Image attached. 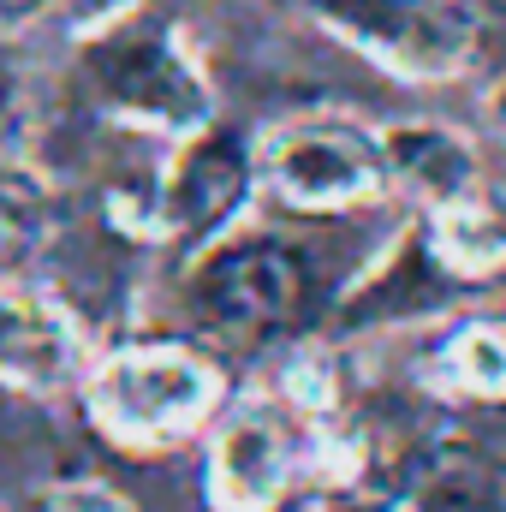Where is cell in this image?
Returning a JSON list of instances; mask_svg holds the SVG:
<instances>
[{
  "instance_id": "obj_10",
  "label": "cell",
  "mask_w": 506,
  "mask_h": 512,
  "mask_svg": "<svg viewBox=\"0 0 506 512\" xmlns=\"http://www.w3.org/2000/svg\"><path fill=\"white\" fill-rule=\"evenodd\" d=\"M435 256L459 274H489L506 262V197H459L435 209Z\"/></svg>"
},
{
  "instance_id": "obj_12",
  "label": "cell",
  "mask_w": 506,
  "mask_h": 512,
  "mask_svg": "<svg viewBox=\"0 0 506 512\" xmlns=\"http://www.w3.org/2000/svg\"><path fill=\"white\" fill-rule=\"evenodd\" d=\"M417 512H501V483L477 459H435L417 489Z\"/></svg>"
},
{
  "instance_id": "obj_3",
  "label": "cell",
  "mask_w": 506,
  "mask_h": 512,
  "mask_svg": "<svg viewBox=\"0 0 506 512\" xmlns=\"http://www.w3.org/2000/svg\"><path fill=\"white\" fill-rule=\"evenodd\" d=\"M340 42L405 78H453L471 66L477 12L465 0H292Z\"/></svg>"
},
{
  "instance_id": "obj_16",
  "label": "cell",
  "mask_w": 506,
  "mask_h": 512,
  "mask_svg": "<svg viewBox=\"0 0 506 512\" xmlns=\"http://www.w3.org/2000/svg\"><path fill=\"white\" fill-rule=\"evenodd\" d=\"M340 512H399V507H381V501H364V507H340Z\"/></svg>"
},
{
  "instance_id": "obj_14",
  "label": "cell",
  "mask_w": 506,
  "mask_h": 512,
  "mask_svg": "<svg viewBox=\"0 0 506 512\" xmlns=\"http://www.w3.org/2000/svg\"><path fill=\"white\" fill-rule=\"evenodd\" d=\"M54 12V0H0V36H18L30 24H42Z\"/></svg>"
},
{
  "instance_id": "obj_7",
  "label": "cell",
  "mask_w": 506,
  "mask_h": 512,
  "mask_svg": "<svg viewBox=\"0 0 506 512\" xmlns=\"http://www.w3.org/2000/svg\"><path fill=\"white\" fill-rule=\"evenodd\" d=\"M251 191V155L239 137L209 131L191 137V149L173 161L167 185H161V227L179 239H203L215 233Z\"/></svg>"
},
{
  "instance_id": "obj_5",
  "label": "cell",
  "mask_w": 506,
  "mask_h": 512,
  "mask_svg": "<svg viewBox=\"0 0 506 512\" xmlns=\"http://www.w3.org/2000/svg\"><path fill=\"white\" fill-rule=\"evenodd\" d=\"M262 179L292 209H346L387 185L381 143L346 120H298L262 143Z\"/></svg>"
},
{
  "instance_id": "obj_8",
  "label": "cell",
  "mask_w": 506,
  "mask_h": 512,
  "mask_svg": "<svg viewBox=\"0 0 506 512\" xmlns=\"http://www.w3.org/2000/svg\"><path fill=\"white\" fill-rule=\"evenodd\" d=\"M72 376H78L72 322L42 298L0 286V382L48 393V387H66Z\"/></svg>"
},
{
  "instance_id": "obj_2",
  "label": "cell",
  "mask_w": 506,
  "mask_h": 512,
  "mask_svg": "<svg viewBox=\"0 0 506 512\" xmlns=\"http://www.w3.org/2000/svg\"><path fill=\"white\" fill-rule=\"evenodd\" d=\"M221 399L215 370L185 346H126L90 376V411L120 441H179Z\"/></svg>"
},
{
  "instance_id": "obj_6",
  "label": "cell",
  "mask_w": 506,
  "mask_h": 512,
  "mask_svg": "<svg viewBox=\"0 0 506 512\" xmlns=\"http://www.w3.org/2000/svg\"><path fill=\"white\" fill-rule=\"evenodd\" d=\"M298 471V435L274 405L239 411L209 453V501L221 512H268Z\"/></svg>"
},
{
  "instance_id": "obj_17",
  "label": "cell",
  "mask_w": 506,
  "mask_h": 512,
  "mask_svg": "<svg viewBox=\"0 0 506 512\" xmlns=\"http://www.w3.org/2000/svg\"><path fill=\"white\" fill-rule=\"evenodd\" d=\"M495 114H501V126H506V78H501V90H495Z\"/></svg>"
},
{
  "instance_id": "obj_4",
  "label": "cell",
  "mask_w": 506,
  "mask_h": 512,
  "mask_svg": "<svg viewBox=\"0 0 506 512\" xmlns=\"http://www.w3.org/2000/svg\"><path fill=\"white\" fill-rule=\"evenodd\" d=\"M304 304V262L280 239H233L191 274V310L233 340H262L286 328Z\"/></svg>"
},
{
  "instance_id": "obj_1",
  "label": "cell",
  "mask_w": 506,
  "mask_h": 512,
  "mask_svg": "<svg viewBox=\"0 0 506 512\" xmlns=\"http://www.w3.org/2000/svg\"><path fill=\"white\" fill-rule=\"evenodd\" d=\"M90 96L114 114H126L137 126H155V131H203L209 120V84L203 72L185 60L179 36L161 30V24H114L102 30L84 60H78Z\"/></svg>"
},
{
  "instance_id": "obj_15",
  "label": "cell",
  "mask_w": 506,
  "mask_h": 512,
  "mask_svg": "<svg viewBox=\"0 0 506 512\" xmlns=\"http://www.w3.org/2000/svg\"><path fill=\"white\" fill-rule=\"evenodd\" d=\"M78 12H90V18H102V12H114V6H126V0H72Z\"/></svg>"
},
{
  "instance_id": "obj_13",
  "label": "cell",
  "mask_w": 506,
  "mask_h": 512,
  "mask_svg": "<svg viewBox=\"0 0 506 512\" xmlns=\"http://www.w3.org/2000/svg\"><path fill=\"white\" fill-rule=\"evenodd\" d=\"M48 512H131V507L102 483H66V489H54Z\"/></svg>"
},
{
  "instance_id": "obj_9",
  "label": "cell",
  "mask_w": 506,
  "mask_h": 512,
  "mask_svg": "<svg viewBox=\"0 0 506 512\" xmlns=\"http://www.w3.org/2000/svg\"><path fill=\"white\" fill-rule=\"evenodd\" d=\"M381 167L387 179L411 185L417 197H429L435 209L459 203L477 191V155L459 131L447 126H393L381 137Z\"/></svg>"
},
{
  "instance_id": "obj_11",
  "label": "cell",
  "mask_w": 506,
  "mask_h": 512,
  "mask_svg": "<svg viewBox=\"0 0 506 512\" xmlns=\"http://www.w3.org/2000/svg\"><path fill=\"white\" fill-rule=\"evenodd\" d=\"M441 382L477 399H506V328L495 322L459 328L441 352Z\"/></svg>"
}]
</instances>
